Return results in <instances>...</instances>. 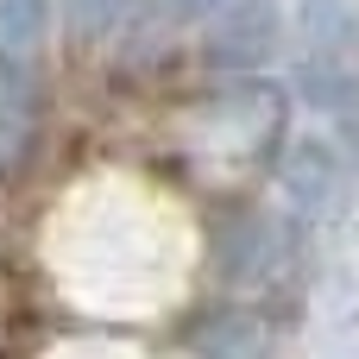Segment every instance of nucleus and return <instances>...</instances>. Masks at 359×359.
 I'll use <instances>...</instances> for the list:
<instances>
[{
    "label": "nucleus",
    "instance_id": "obj_1",
    "mask_svg": "<svg viewBox=\"0 0 359 359\" xmlns=\"http://www.w3.org/2000/svg\"><path fill=\"white\" fill-rule=\"evenodd\" d=\"M38 133V57L0 50V164L25 158Z\"/></svg>",
    "mask_w": 359,
    "mask_h": 359
},
{
    "label": "nucleus",
    "instance_id": "obj_2",
    "mask_svg": "<svg viewBox=\"0 0 359 359\" xmlns=\"http://www.w3.org/2000/svg\"><path fill=\"white\" fill-rule=\"evenodd\" d=\"M44 25H50V6H44V0H0V50L38 57Z\"/></svg>",
    "mask_w": 359,
    "mask_h": 359
},
{
    "label": "nucleus",
    "instance_id": "obj_3",
    "mask_svg": "<svg viewBox=\"0 0 359 359\" xmlns=\"http://www.w3.org/2000/svg\"><path fill=\"white\" fill-rule=\"evenodd\" d=\"M76 6H82V19H88V25H101V19H107V13H120L126 0H76Z\"/></svg>",
    "mask_w": 359,
    "mask_h": 359
}]
</instances>
